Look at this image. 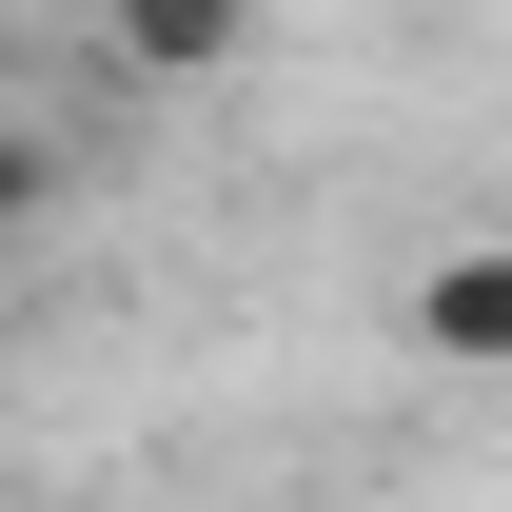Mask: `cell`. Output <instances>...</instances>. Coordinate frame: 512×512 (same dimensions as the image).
Here are the masks:
<instances>
[{"instance_id":"cell-1","label":"cell","mask_w":512,"mask_h":512,"mask_svg":"<svg viewBox=\"0 0 512 512\" xmlns=\"http://www.w3.org/2000/svg\"><path fill=\"white\" fill-rule=\"evenodd\" d=\"M414 355L512 375V237H473V256H434V276H414Z\"/></svg>"},{"instance_id":"cell-2","label":"cell","mask_w":512,"mask_h":512,"mask_svg":"<svg viewBox=\"0 0 512 512\" xmlns=\"http://www.w3.org/2000/svg\"><path fill=\"white\" fill-rule=\"evenodd\" d=\"M99 40H119V79H217L256 40V0H99Z\"/></svg>"},{"instance_id":"cell-3","label":"cell","mask_w":512,"mask_h":512,"mask_svg":"<svg viewBox=\"0 0 512 512\" xmlns=\"http://www.w3.org/2000/svg\"><path fill=\"white\" fill-rule=\"evenodd\" d=\"M40 197H60V138H20V119H0V237H40Z\"/></svg>"}]
</instances>
